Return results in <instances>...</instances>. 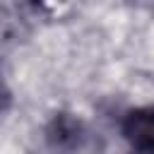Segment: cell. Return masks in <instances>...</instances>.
<instances>
[{
	"label": "cell",
	"mask_w": 154,
	"mask_h": 154,
	"mask_svg": "<svg viewBox=\"0 0 154 154\" xmlns=\"http://www.w3.org/2000/svg\"><path fill=\"white\" fill-rule=\"evenodd\" d=\"M152 154H154V152H152Z\"/></svg>",
	"instance_id": "4"
},
{
	"label": "cell",
	"mask_w": 154,
	"mask_h": 154,
	"mask_svg": "<svg viewBox=\"0 0 154 154\" xmlns=\"http://www.w3.org/2000/svg\"><path fill=\"white\" fill-rule=\"evenodd\" d=\"M120 132L137 154H152L154 152V106L130 108L123 116Z\"/></svg>",
	"instance_id": "2"
},
{
	"label": "cell",
	"mask_w": 154,
	"mask_h": 154,
	"mask_svg": "<svg viewBox=\"0 0 154 154\" xmlns=\"http://www.w3.org/2000/svg\"><path fill=\"white\" fill-rule=\"evenodd\" d=\"M10 106H12V91H10L7 82H5V79H2V75H0V116H2V113H7V111H10Z\"/></svg>",
	"instance_id": "3"
},
{
	"label": "cell",
	"mask_w": 154,
	"mask_h": 154,
	"mask_svg": "<svg viewBox=\"0 0 154 154\" xmlns=\"http://www.w3.org/2000/svg\"><path fill=\"white\" fill-rule=\"evenodd\" d=\"M43 137H46V144L53 152L70 154V152H77L84 144L87 128L77 116H72L67 111H60L48 120V125L43 130Z\"/></svg>",
	"instance_id": "1"
}]
</instances>
